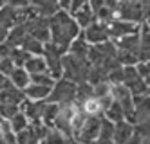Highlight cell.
Returning a JSON list of instances; mask_svg holds the SVG:
<instances>
[{
	"instance_id": "obj_1",
	"label": "cell",
	"mask_w": 150,
	"mask_h": 144,
	"mask_svg": "<svg viewBox=\"0 0 150 144\" xmlns=\"http://www.w3.org/2000/svg\"><path fill=\"white\" fill-rule=\"evenodd\" d=\"M49 32H51V41L54 47H60L63 51H67L69 45L72 43L74 38H78L81 29L76 25V22L72 20V16L67 11L58 9L54 15L49 18Z\"/></svg>"
},
{
	"instance_id": "obj_2",
	"label": "cell",
	"mask_w": 150,
	"mask_h": 144,
	"mask_svg": "<svg viewBox=\"0 0 150 144\" xmlns=\"http://www.w3.org/2000/svg\"><path fill=\"white\" fill-rule=\"evenodd\" d=\"M74 97H76V85L72 81H67V79H58L54 81L51 88V94L49 97L45 99V103H54V105H69L74 101Z\"/></svg>"
},
{
	"instance_id": "obj_3",
	"label": "cell",
	"mask_w": 150,
	"mask_h": 144,
	"mask_svg": "<svg viewBox=\"0 0 150 144\" xmlns=\"http://www.w3.org/2000/svg\"><path fill=\"white\" fill-rule=\"evenodd\" d=\"M101 119H103V115H89L83 121V124L80 126V130L74 133L72 140H76L80 144H92L96 139H98Z\"/></svg>"
},
{
	"instance_id": "obj_4",
	"label": "cell",
	"mask_w": 150,
	"mask_h": 144,
	"mask_svg": "<svg viewBox=\"0 0 150 144\" xmlns=\"http://www.w3.org/2000/svg\"><path fill=\"white\" fill-rule=\"evenodd\" d=\"M25 25V31H27V34L31 38H35L38 40L40 43H49L51 41V32H49V18L45 16H36L33 20H29Z\"/></svg>"
},
{
	"instance_id": "obj_5",
	"label": "cell",
	"mask_w": 150,
	"mask_h": 144,
	"mask_svg": "<svg viewBox=\"0 0 150 144\" xmlns=\"http://www.w3.org/2000/svg\"><path fill=\"white\" fill-rule=\"evenodd\" d=\"M137 29H139V25L120 20V18H114L109 24H105V31H107V36H109L110 41H116V40L128 36V34H134V32H137Z\"/></svg>"
},
{
	"instance_id": "obj_6",
	"label": "cell",
	"mask_w": 150,
	"mask_h": 144,
	"mask_svg": "<svg viewBox=\"0 0 150 144\" xmlns=\"http://www.w3.org/2000/svg\"><path fill=\"white\" fill-rule=\"evenodd\" d=\"M81 34H83L85 41L91 43V45H100V43L109 41V36H107L105 25L100 24V22H94V24H91L87 29L81 31Z\"/></svg>"
},
{
	"instance_id": "obj_7",
	"label": "cell",
	"mask_w": 150,
	"mask_h": 144,
	"mask_svg": "<svg viewBox=\"0 0 150 144\" xmlns=\"http://www.w3.org/2000/svg\"><path fill=\"white\" fill-rule=\"evenodd\" d=\"M134 128L130 123L127 121H120V123H114V131H112V142L114 144H125L128 139L132 137Z\"/></svg>"
},
{
	"instance_id": "obj_8",
	"label": "cell",
	"mask_w": 150,
	"mask_h": 144,
	"mask_svg": "<svg viewBox=\"0 0 150 144\" xmlns=\"http://www.w3.org/2000/svg\"><path fill=\"white\" fill-rule=\"evenodd\" d=\"M71 16H72V20L76 22V25H78L81 31H83V29H87L91 24H94V22H96L94 13H92V9H91L89 4H85L83 7H80L76 13H72Z\"/></svg>"
},
{
	"instance_id": "obj_9",
	"label": "cell",
	"mask_w": 150,
	"mask_h": 144,
	"mask_svg": "<svg viewBox=\"0 0 150 144\" xmlns=\"http://www.w3.org/2000/svg\"><path fill=\"white\" fill-rule=\"evenodd\" d=\"M49 94H51V86H44V85L29 83L27 88H24V97L29 101H45Z\"/></svg>"
},
{
	"instance_id": "obj_10",
	"label": "cell",
	"mask_w": 150,
	"mask_h": 144,
	"mask_svg": "<svg viewBox=\"0 0 150 144\" xmlns=\"http://www.w3.org/2000/svg\"><path fill=\"white\" fill-rule=\"evenodd\" d=\"M29 6H33L38 11V15L45 16V18H51L60 9L58 0H29Z\"/></svg>"
},
{
	"instance_id": "obj_11",
	"label": "cell",
	"mask_w": 150,
	"mask_h": 144,
	"mask_svg": "<svg viewBox=\"0 0 150 144\" xmlns=\"http://www.w3.org/2000/svg\"><path fill=\"white\" fill-rule=\"evenodd\" d=\"M89 49H91V45L85 41L83 34L80 32L78 38H74L72 43L69 45L67 54H71V56H74V58H83V60H87V52H89Z\"/></svg>"
},
{
	"instance_id": "obj_12",
	"label": "cell",
	"mask_w": 150,
	"mask_h": 144,
	"mask_svg": "<svg viewBox=\"0 0 150 144\" xmlns=\"http://www.w3.org/2000/svg\"><path fill=\"white\" fill-rule=\"evenodd\" d=\"M7 79H9V83H11L15 88H18V90H22V92H24V88H27V85L31 83L29 74L22 67H15V70L9 74Z\"/></svg>"
},
{
	"instance_id": "obj_13",
	"label": "cell",
	"mask_w": 150,
	"mask_h": 144,
	"mask_svg": "<svg viewBox=\"0 0 150 144\" xmlns=\"http://www.w3.org/2000/svg\"><path fill=\"white\" fill-rule=\"evenodd\" d=\"M29 76H35V74H42V72H47V65L44 56H29L27 61L24 63L22 67Z\"/></svg>"
},
{
	"instance_id": "obj_14",
	"label": "cell",
	"mask_w": 150,
	"mask_h": 144,
	"mask_svg": "<svg viewBox=\"0 0 150 144\" xmlns=\"http://www.w3.org/2000/svg\"><path fill=\"white\" fill-rule=\"evenodd\" d=\"M20 49L25 51L29 56H42V54H44V43H40L38 40L31 38L29 34H25L22 43H20Z\"/></svg>"
},
{
	"instance_id": "obj_15",
	"label": "cell",
	"mask_w": 150,
	"mask_h": 144,
	"mask_svg": "<svg viewBox=\"0 0 150 144\" xmlns=\"http://www.w3.org/2000/svg\"><path fill=\"white\" fill-rule=\"evenodd\" d=\"M45 103V101H44ZM60 114V105H54V103H45L44 105V110H42V117L40 121L44 123L45 126L52 128V124H54V121Z\"/></svg>"
},
{
	"instance_id": "obj_16",
	"label": "cell",
	"mask_w": 150,
	"mask_h": 144,
	"mask_svg": "<svg viewBox=\"0 0 150 144\" xmlns=\"http://www.w3.org/2000/svg\"><path fill=\"white\" fill-rule=\"evenodd\" d=\"M0 24L6 29H11V27L18 25V11L9 7V6H4L0 9Z\"/></svg>"
},
{
	"instance_id": "obj_17",
	"label": "cell",
	"mask_w": 150,
	"mask_h": 144,
	"mask_svg": "<svg viewBox=\"0 0 150 144\" xmlns=\"http://www.w3.org/2000/svg\"><path fill=\"white\" fill-rule=\"evenodd\" d=\"M103 115L107 121L110 123H120V121H125V114H123V108L120 106V103H116L112 99V103L103 110Z\"/></svg>"
},
{
	"instance_id": "obj_18",
	"label": "cell",
	"mask_w": 150,
	"mask_h": 144,
	"mask_svg": "<svg viewBox=\"0 0 150 144\" xmlns=\"http://www.w3.org/2000/svg\"><path fill=\"white\" fill-rule=\"evenodd\" d=\"M71 140H72L71 137L63 135L62 131H58L54 128H51L49 133L42 139V140H38V144H71Z\"/></svg>"
},
{
	"instance_id": "obj_19",
	"label": "cell",
	"mask_w": 150,
	"mask_h": 144,
	"mask_svg": "<svg viewBox=\"0 0 150 144\" xmlns=\"http://www.w3.org/2000/svg\"><path fill=\"white\" fill-rule=\"evenodd\" d=\"M9 126H11L13 133L16 135L18 131H24V130L29 128V121H27V117L22 112H18V114H15L11 119H9Z\"/></svg>"
},
{
	"instance_id": "obj_20",
	"label": "cell",
	"mask_w": 150,
	"mask_h": 144,
	"mask_svg": "<svg viewBox=\"0 0 150 144\" xmlns=\"http://www.w3.org/2000/svg\"><path fill=\"white\" fill-rule=\"evenodd\" d=\"M29 130H31V133H33V137L36 139V140H42L47 133H49V126H45L42 121L38 119V121H31L29 123Z\"/></svg>"
},
{
	"instance_id": "obj_21",
	"label": "cell",
	"mask_w": 150,
	"mask_h": 144,
	"mask_svg": "<svg viewBox=\"0 0 150 144\" xmlns=\"http://www.w3.org/2000/svg\"><path fill=\"white\" fill-rule=\"evenodd\" d=\"M112 131H114V123H110V121H107L103 117L101 119V124H100L98 139L100 140H112Z\"/></svg>"
},
{
	"instance_id": "obj_22",
	"label": "cell",
	"mask_w": 150,
	"mask_h": 144,
	"mask_svg": "<svg viewBox=\"0 0 150 144\" xmlns=\"http://www.w3.org/2000/svg\"><path fill=\"white\" fill-rule=\"evenodd\" d=\"M31 77V83L35 85H44V86H51L54 85V79H52V76L49 72H42V74H35V76H29Z\"/></svg>"
},
{
	"instance_id": "obj_23",
	"label": "cell",
	"mask_w": 150,
	"mask_h": 144,
	"mask_svg": "<svg viewBox=\"0 0 150 144\" xmlns=\"http://www.w3.org/2000/svg\"><path fill=\"white\" fill-rule=\"evenodd\" d=\"M13 70H15V63L9 58H2V60H0V74H2L4 77H9V74H11Z\"/></svg>"
},
{
	"instance_id": "obj_24",
	"label": "cell",
	"mask_w": 150,
	"mask_h": 144,
	"mask_svg": "<svg viewBox=\"0 0 150 144\" xmlns=\"http://www.w3.org/2000/svg\"><path fill=\"white\" fill-rule=\"evenodd\" d=\"M134 69H136L137 76L141 77V79L148 81V63H145V61H137V63L134 65Z\"/></svg>"
},
{
	"instance_id": "obj_25",
	"label": "cell",
	"mask_w": 150,
	"mask_h": 144,
	"mask_svg": "<svg viewBox=\"0 0 150 144\" xmlns=\"http://www.w3.org/2000/svg\"><path fill=\"white\" fill-rule=\"evenodd\" d=\"M85 4H89V0H71V6H69V11H67V13H69V15L76 13V11H78L80 7H83Z\"/></svg>"
},
{
	"instance_id": "obj_26",
	"label": "cell",
	"mask_w": 150,
	"mask_h": 144,
	"mask_svg": "<svg viewBox=\"0 0 150 144\" xmlns=\"http://www.w3.org/2000/svg\"><path fill=\"white\" fill-rule=\"evenodd\" d=\"M6 6L13 7V9H22L29 6V0H6Z\"/></svg>"
},
{
	"instance_id": "obj_27",
	"label": "cell",
	"mask_w": 150,
	"mask_h": 144,
	"mask_svg": "<svg viewBox=\"0 0 150 144\" xmlns=\"http://www.w3.org/2000/svg\"><path fill=\"white\" fill-rule=\"evenodd\" d=\"M125 144H143V139L139 137V135H136V133H132V137L128 139Z\"/></svg>"
},
{
	"instance_id": "obj_28",
	"label": "cell",
	"mask_w": 150,
	"mask_h": 144,
	"mask_svg": "<svg viewBox=\"0 0 150 144\" xmlns=\"http://www.w3.org/2000/svg\"><path fill=\"white\" fill-rule=\"evenodd\" d=\"M7 32H9V29H6L2 24H0V43H4V41H6V38H7Z\"/></svg>"
},
{
	"instance_id": "obj_29",
	"label": "cell",
	"mask_w": 150,
	"mask_h": 144,
	"mask_svg": "<svg viewBox=\"0 0 150 144\" xmlns=\"http://www.w3.org/2000/svg\"><path fill=\"white\" fill-rule=\"evenodd\" d=\"M69 6H71V0H58V7L62 11H69Z\"/></svg>"
},
{
	"instance_id": "obj_30",
	"label": "cell",
	"mask_w": 150,
	"mask_h": 144,
	"mask_svg": "<svg viewBox=\"0 0 150 144\" xmlns=\"http://www.w3.org/2000/svg\"><path fill=\"white\" fill-rule=\"evenodd\" d=\"M92 144H114V142L112 140H100V139H96Z\"/></svg>"
},
{
	"instance_id": "obj_31",
	"label": "cell",
	"mask_w": 150,
	"mask_h": 144,
	"mask_svg": "<svg viewBox=\"0 0 150 144\" xmlns=\"http://www.w3.org/2000/svg\"><path fill=\"white\" fill-rule=\"evenodd\" d=\"M27 144H38V140H36V139H31V140H29Z\"/></svg>"
},
{
	"instance_id": "obj_32",
	"label": "cell",
	"mask_w": 150,
	"mask_h": 144,
	"mask_svg": "<svg viewBox=\"0 0 150 144\" xmlns=\"http://www.w3.org/2000/svg\"><path fill=\"white\" fill-rule=\"evenodd\" d=\"M4 6H6V0H0V9H2Z\"/></svg>"
},
{
	"instance_id": "obj_33",
	"label": "cell",
	"mask_w": 150,
	"mask_h": 144,
	"mask_svg": "<svg viewBox=\"0 0 150 144\" xmlns=\"http://www.w3.org/2000/svg\"><path fill=\"white\" fill-rule=\"evenodd\" d=\"M71 144H80V142H76V140H71Z\"/></svg>"
}]
</instances>
